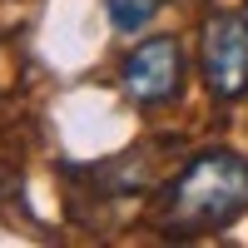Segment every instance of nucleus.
Masks as SVG:
<instances>
[{
    "label": "nucleus",
    "instance_id": "39448f33",
    "mask_svg": "<svg viewBox=\"0 0 248 248\" xmlns=\"http://www.w3.org/2000/svg\"><path fill=\"white\" fill-rule=\"evenodd\" d=\"M20 189H25V184H20L15 174H0V203H10V199H20Z\"/></svg>",
    "mask_w": 248,
    "mask_h": 248
},
{
    "label": "nucleus",
    "instance_id": "20e7f679",
    "mask_svg": "<svg viewBox=\"0 0 248 248\" xmlns=\"http://www.w3.org/2000/svg\"><path fill=\"white\" fill-rule=\"evenodd\" d=\"M164 10V0H105V15H109V25L119 35H139V30H149L154 20Z\"/></svg>",
    "mask_w": 248,
    "mask_h": 248
},
{
    "label": "nucleus",
    "instance_id": "f03ea898",
    "mask_svg": "<svg viewBox=\"0 0 248 248\" xmlns=\"http://www.w3.org/2000/svg\"><path fill=\"white\" fill-rule=\"evenodd\" d=\"M184 85H189V55L179 35H149L119 60V90L139 109H164L184 99Z\"/></svg>",
    "mask_w": 248,
    "mask_h": 248
},
{
    "label": "nucleus",
    "instance_id": "f257e3e1",
    "mask_svg": "<svg viewBox=\"0 0 248 248\" xmlns=\"http://www.w3.org/2000/svg\"><path fill=\"white\" fill-rule=\"evenodd\" d=\"M248 214V154L199 149L159 184V233L164 238H209Z\"/></svg>",
    "mask_w": 248,
    "mask_h": 248
},
{
    "label": "nucleus",
    "instance_id": "7ed1b4c3",
    "mask_svg": "<svg viewBox=\"0 0 248 248\" xmlns=\"http://www.w3.org/2000/svg\"><path fill=\"white\" fill-rule=\"evenodd\" d=\"M199 79L218 105L248 99V15L214 10L199 25Z\"/></svg>",
    "mask_w": 248,
    "mask_h": 248
}]
</instances>
